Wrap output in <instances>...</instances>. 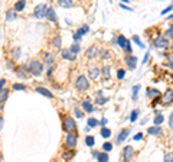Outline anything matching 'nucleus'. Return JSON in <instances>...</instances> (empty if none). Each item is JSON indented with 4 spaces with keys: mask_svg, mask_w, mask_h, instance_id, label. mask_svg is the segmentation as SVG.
Masks as SVG:
<instances>
[{
    "mask_svg": "<svg viewBox=\"0 0 173 162\" xmlns=\"http://www.w3.org/2000/svg\"><path fill=\"white\" fill-rule=\"evenodd\" d=\"M124 49H126L127 52H131V43H130V41H127V42H126V45H124Z\"/></svg>",
    "mask_w": 173,
    "mask_h": 162,
    "instance_id": "obj_40",
    "label": "nucleus"
},
{
    "mask_svg": "<svg viewBox=\"0 0 173 162\" xmlns=\"http://www.w3.org/2000/svg\"><path fill=\"white\" fill-rule=\"evenodd\" d=\"M46 10H48L46 4H38L35 7V16L36 18H46Z\"/></svg>",
    "mask_w": 173,
    "mask_h": 162,
    "instance_id": "obj_7",
    "label": "nucleus"
},
{
    "mask_svg": "<svg viewBox=\"0 0 173 162\" xmlns=\"http://www.w3.org/2000/svg\"><path fill=\"white\" fill-rule=\"evenodd\" d=\"M46 18H48L49 21L56 22V15H55V10L52 7H48V10H46Z\"/></svg>",
    "mask_w": 173,
    "mask_h": 162,
    "instance_id": "obj_14",
    "label": "nucleus"
},
{
    "mask_svg": "<svg viewBox=\"0 0 173 162\" xmlns=\"http://www.w3.org/2000/svg\"><path fill=\"white\" fill-rule=\"evenodd\" d=\"M133 41H134V42L137 43V45H139L140 48H143V49H144V43H143V42L140 41V38H139V36H133Z\"/></svg>",
    "mask_w": 173,
    "mask_h": 162,
    "instance_id": "obj_30",
    "label": "nucleus"
},
{
    "mask_svg": "<svg viewBox=\"0 0 173 162\" xmlns=\"http://www.w3.org/2000/svg\"><path fill=\"white\" fill-rule=\"evenodd\" d=\"M172 7H173V6H169L167 9H164V10L162 12V15H167V12H170V10H172Z\"/></svg>",
    "mask_w": 173,
    "mask_h": 162,
    "instance_id": "obj_47",
    "label": "nucleus"
},
{
    "mask_svg": "<svg viewBox=\"0 0 173 162\" xmlns=\"http://www.w3.org/2000/svg\"><path fill=\"white\" fill-rule=\"evenodd\" d=\"M166 36H169V38H172L173 39V25L167 29V31H166Z\"/></svg>",
    "mask_w": 173,
    "mask_h": 162,
    "instance_id": "obj_35",
    "label": "nucleus"
},
{
    "mask_svg": "<svg viewBox=\"0 0 173 162\" xmlns=\"http://www.w3.org/2000/svg\"><path fill=\"white\" fill-rule=\"evenodd\" d=\"M147 58H149V54H146V56H144V59H143V65L147 62Z\"/></svg>",
    "mask_w": 173,
    "mask_h": 162,
    "instance_id": "obj_51",
    "label": "nucleus"
},
{
    "mask_svg": "<svg viewBox=\"0 0 173 162\" xmlns=\"http://www.w3.org/2000/svg\"><path fill=\"white\" fill-rule=\"evenodd\" d=\"M88 29H89V28H88L86 25H85V26H82V28H81V29H79L75 35H74V39H75V41H79V39H81V36H82L84 33L88 32Z\"/></svg>",
    "mask_w": 173,
    "mask_h": 162,
    "instance_id": "obj_12",
    "label": "nucleus"
},
{
    "mask_svg": "<svg viewBox=\"0 0 173 162\" xmlns=\"http://www.w3.org/2000/svg\"><path fill=\"white\" fill-rule=\"evenodd\" d=\"M76 129V123L75 120L72 119V117H65L64 119V130L65 132H68V133H71V132H75Z\"/></svg>",
    "mask_w": 173,
    "mask_h": 162,
    "instance_id": "obj_2",
    "label": "nucleus"
},
{
    "mask_svg": "<svg viewBox=\"0 0 173 162\" xmlns=\"http://www.w3.org/2000/svg\"><path fill=\"white\" fill-rule=\"evenodd\" d=\"M149 133H150V135H160V133H162V129L154 126V128H150V129H149Z\"/></svg>",
    "mask_w": 173,
    "mask_h": 162,
    "instance_id": "obj_23",
    "label": "nucleus"
},
{
    "mask_svg": "<svg viewBox=\"0 0 173 162\" xmlns=\"http://www.w3.org/2000/svg\"><path fill=\"white\" fill-rule=\"evenodd\" d=\"M62 56H64V59H68V61H75L76 59V55L72 54L69 49H64L62 51Z\"/></svg>",
    "mask_w": 173,
    "mask_h": 162,
    "instance_id": "obj_9",
    "label": "nucleus"
},
{
    "mask_svg": "<svg viewBox=\"0 0 173 162\" xmlns=\"http://www.w3.org/2000/svg\"><path fill=\"white\" fill-rule=\"evenodd\" d=\"M95 51H97V46H91V48L86 51V58L92 59V58L95 56Z\"/></svg>",
    "mask_w": 173,
    "mask_h": 162,
    "instance_id": "obj_17",
    "label": "nucleus"
},
{
    "mask_svg": "<svg viewBox=\"0 0 173 162\" xmlns=\"http://www.w3.org/2000/svg\"><path fill=\"white\" fill-rule=\"evenodd\" d=\"M157 94H159V91L154 90V88H149V90H147V97H154V96H157Z\"/></svg>",
    "mask_w": 173,
    "mask_h": 162,
    "instance_id": "obj_26",
    "label": "nucleus"
},
{
    "mask_svg": "<svg viewBox=\"0 0 173 162\" xmlns=\"http://www.w3.org/2000/svg\"><path fill=\"white\" fill-rule=\"evenodd\" d=\"M85 143L88 145V146H92V145H94V138H92V136H86Z\"/></svg>",
    "mask_w": 173,
    "mask_h": 162,
    "instance_id": "obj_33",
    "label": "nucleus"
},
{
    "mask_svg": "<svg viewBox=\"0 0 173 162\" xmlns=\"http://www.w3.org/2000/svg\"><path fill=\"white\" fill-rule=\"evenodd\" d=\"M29 70H31V73H32L35 77H41V74L43 73V65L41 61H32L31 65H29Z\"/></svg>",
    "mask_w": 173,
    "mask_h": 162,
    "instance_id": "obj_1",
    "label": "nucleus"
},
{
    "mask_svg": "<svg viewBox=\"0 0 173 162\" xmlns=\"http://www.w3.org/2000/svg\"><path fill=\"white\" fill-rule=\"evenodd\" d=\"M82 107L85 108L86 111H88V113H91V111H92V110H94V107H92V106H91V103H89V100H88V98H86L85 101H84V103H82Z\"/></svg>",
    "mask_w": 173,
    "mask_h": 162,
    "instance_id": "obj_20",
    "label": "nucleus"
},
{
    "mask_svg": "<svg viewBox=\"0 0 173 162\" xmlns=\"http://www.w3.org/2000/svg\"><path fill=\"white\" fill-rule=\"evenodd\" d=\"M101 96H102V93L100 91L97 98H95V103H97V104H104V103H107L108 101V98H104V97H101Z\"/></svg>",
    "mask_w": 173,
    "mask_h": 162,
    "instance_id": "obj_19",
    "label": "nucleus"
},
{
    "mask_svg": "<svg viewBox=\"0 0 173 162\" xmlns=\"http://www.w3.org/2000/svg\"><path fill=\"white\" fill-rule=\"evenodd\" d=\"M102 148H104V151H111V149H113V145H111V143H104V146H102Z\"/></svg>",
    "mask_w": 173,
    "mask_h": 162,
    "instance_id": "obj_39",
    "label": "nucleus"
},
{
    "mask_svg": "<svg viewBox=\"0 0 173 162\" xmlns=\"http://www.w3.org/2000/svg\"><path fill=\"white\" fill-rule=\"evenodd\" d=\"M154 45H156V48H159V49H167V48H169V41H167L164 36H159V38L154 41Z\"/></svg>",
    "mask_w": 173,
    "mask_h": 162,
    "instance_id": "obj_6",
    "label": "nucleus"
},
{
    "mask_svg": "<svg viewBox=\"0 0 173 162\" xmlns=\"http://www.w3.org/2000/svg\"><path fill=\"white\" fill-rule=\"evenodd\" d=\"M25 6H26V1H17L16 4H15V12H22L25 9Z\"/></svg>",
    "mask_w": 173,
    "mask_h": 162,
    "instance_id": "obj_18",
    "label": "nucleus"
},
{
    "mask_svg": "<svg viewBox=\"0 0 173 162\" xmlns=\"http://www.w3.org/2000/svg\"><path fill=\"white\" fill-rule=\"evenodd\" d=\"M126 62H127L130 70H134V68H136V64H137V58H136V56H127V58H126Z\"/></svg>",
    "mask_w": 173,
    "mask_h": 162,
    "instance_id": "obj_10",
    "label": "nucleus"
},
{
    "mask_svg": "<svg viewBox=\"0 0 173 162\" xmlns=\"http://www.w3.org/2000/svg\"><path fill=\"white\" fill-rule=\"evenodd\" d=\"M141 138H143V135H141V133H137V135L134 136V141H140Z\"/></svg>",
    "mask_w": 173,
    "mask_h": 162,
    "instance_id": "obj_48",
    "label": "nucleus"
},
{
    "mask_svg": "<svg viewBox=\"0 0 173 162\" xmlns=\"http://www.w3.org/2000/svg\"><path fill=\"white\" fill-rule=\"evenodd\" d=\"M139 90H140V86H134V88H133V100H136V98H137V93H139Z\"/></svg>",
    "mask_w": 173,
    "mask_h": 162,
    "instance_id": "obj_34",
    "label": "nucleus"
},
{
    "mask_svg": "<svg viewBox=\"0 0 173 162\" xmlns=\"http://www.w3.org/2000/svg\"><path fill=\"white\" fill-rule=\"evenodd\" d=\"M7 96H9V90H7V88L0 90V104H3V103L7 100Z\"/></svg>",
    "mask_w": 173,
    "mask_h": 162,
    "instance_id": "obj_13",
    "label": "nucleus"
},
{
    "mask_svg": "<svg viewBox=\"0 0 173 162\" xmlns=\"http://www.w3.org/2000/svg\"><path fill=\"white\" fill-rule=\"evenodd\" d=\"M69 51H71V52H72V54H78V52H79V45H72V46H71V48H69Z\"/></svg>",
    "mask_w": 173,
    "mask_h": 162,
    "instance_id": "obj_32",
    "label": "nucleus"
},
{
    "mask_svg": "<svg viewBox=\"0 0 173 162\" xmlns=\"http://www.w3.org/2000/svg\"><path fill=\"white\" fill-rule=\"evenodd\" d=\"M102 74H104L105 77L110 76V67H108V65H105V67L102 68Z\"/></svg>",
    "mask_w": 173,
    "mask_h": 162,
    "instance_id": "obj_38",
    "label": "nucleus"
},
{
    "mask_svg": "<svg viewBox=\"0 0 173 162\" xmlns=\"http://www.w3.org/2000/svg\"><path fill=\"white\" fill-rule=\"evenodd\" d=\"M3 125H4V119H3V117L0 116V130L3 129Z\"/></svg>",
    "mask_w": 173,
    "mask_h": 162,
    "instance_id": "obj_49",
    "label": "nucleus"
},
{
    "mask_svg": "<svg viewBox=\"0 0 173 162\" xmlns=\"http://www.w3.org/2000/svg\"><path fill=\"white\" fill-rule=\"evenodd\" d=\"M75 86H76V88H78V90H81V91L86 90V88H88V81H86V77L79 76L78 78H76Z\"/></svg>",
    "mask_w": 173,
    "mask_h": 162,
    "instance_id": "obj_5",
    "label": "nucleus"
},
{
    "mask_svg": "<svg viewBox=\"0 0 173 162\" xmlns=\"http://www.w3.org/2000/svg\"><path fill=\"white\" fill-rule=\"evenodd\" d=\"M169 19H173V16H169Z\"/></svg>",
    "mask_w": 173,
    "mask_h": 162,
    "instance_id": "obj_52",
    "label": "nucleus"
},
{
    "mask_svg": "<svg viewBox=\"0 0 173 162\" xmlns=\"http://www.w3.org/2000/svg\"><path fill=\"white\" fill-rule=\"evenodd\" d=\"M124 76H126V71H124V70H118V73H117V77H118L120 80H121V78H124Z\"/></svg>",
    "mask_w": 173,
    "mask_h": 162,
    "instance_id": "obj_41",
    "label": "nucleus"
},
{
    "mask_svg": "<svg viewBox=\"0 0 173 162\" xmlns=\"http://www.w3.org/2000/svg\"><path fill=\"white\" fill-rule=\"evenodd\" d=\"M76 133L75 132H71V133H68V136H66V139H65V145L68 146V148H75L76 146Z\"/></svg>",
    "mask_w": 173,
    "mask_h": 162,
    "instance_id": "obj_3",
    "label": "nucleus"
},
{
    "mask_svg": "<svg viewBox=\"0 0 173 162\" xmlns=\"http://www.w3.org/2000/svg\"><path fill=\"white\" fill-rule=\"evenodd\" d=\"M137 117H139V110H134V111L130 114V120H131V122H136Z\"/></svg>",
    "mask_w": 173,
    "mask_h": 162,
    "instance_id": "obj_28",
    "label": "nucleus"
},
{
    "mask_svg": "<svg viewBox=\"0 0 173 162\" xmlns=\"http://www.w3.org/2000/svg\"><path fill=\"white\" fill-rule=\"evenodd\" d=\"M123 158H124L126 162L133 161V158H134V149H133V146H126L123 149Z\"/></svg>",
    "mask_w": 173,
    "mask_h": 162,
    "instance_id": "obj_4",
    "label": "nucleus"
},
{
    "mask_svg": "<svg viewBox=\"0 0 173 162\" xmlns=\"http://www.w3.org/2000/svg\"><path fill=\"white\" fill-rule=\"evenodd\" d=\"M36 91L39 93V94H42V96H45V97H48V98H52L54 97V94L49 91V90H46V88H43V87H38L36 88Z\"/></svg>",
    "mask_w": 173,
    "mask_h": 162,
    "instance_id": "obj_11",
    "label": "nucleus"
},
{
    "mask_svg": "<svg viewBox=\"0 0 173 162\" xmlns=\"http://www.w3.org/2000/svg\"><path fill=\"white\" fill-rule=\"evenodd\" d=\"M169 67H170V68L173 70V56L170 58V59H169Z\"/></svg>",
    "mask_w": 173,
    "mask_h": 162,
    "instance_id": "obj_50",
    "label": "nucleus"
},
{
    "mask_svg": "<svg viewBox=\"0 0 173 162\" xmlns=\"http://www.w3.org/2000/svg\"><path fill=\"white\" fill-rule=\"evenodd\" d=\"M13 88H15V90H25L26 87L23 86V84H15V86H13Z\"/></svg>",
    "mask_w": 173,
    "mask_h": 162,
    "instance_id": "obj_42",
    "label": "nucleus"
},
{
    "mask_svg": "<svg viewBox=\"0 0 173 162\" xmlns=\"http://www.w3.org/2000/svg\"><path fill=\"white\" fill-rule=\"evenodd\" d=\"M169 125H170V129L173 130V113L170 114V119H169Z\"/></svg>",
    "mask_w": 173,
    "mask_h": 162,
    "instance_id": "obj_45",
    "label": "nucleus"
},
{
    "mask_svg": "<svg viewBox=\"0 0 173 162\" xmlns=\"http://www.w3.org/2000/svg\"><path fill=\"white\" fill-rule=\"evenodd\" d=\"M15 18H16V12H15V10H9V12H7V15H6V19H7V21H13Z\"/></svg>",
    "mask_w": 173,
    "mask_h": 162,
    "instance_id": "obj_25",
    "label": "nucleus"
},
{
    "mask_svg": "<svg viewBox=\"0 0 173 162\" xmlns=\"http://www.w3.org/2000/svg\"><path fill=\"white\" fill-rule=\"evenodd\" d=\"M164 162H173V153H167L164 156Z\"/></svg>",
    "mask_w": 173,
    "mask_h": 162,
    "instance_id": "obj_37",
    "label": "nucleus"
},
{
    "mask_svg": "<svg viewBox=\"0 0 173 162\" xmlns=\"http://www.w3.org/2000/svg\"><path fill=\"white\" fill-rule=\"evenodd\" d=\"M59 4L62 7H71L72 6V0H59Z\"/></svg>",
    "mask_w": 173,
    "mask_h": 162,
    "instance_id": "obj_21",
    "label": "nucleus"
},
{
    "mask_svg": "<svg viewBox=\"0 0 173 162\" xmlns=\"http://www.w3.org/2000/svg\"><path fill=\"white\" fill-rule=\"evenodd\" d=\"M54 43L56 45V46H59V45H61V38H59V36H56V38L54 39Z\"/></svg>",
    "mask_w": 173,
    "mask_h": 162,
    "instance_id": "obj_43",
    "label": "nucleus"
},
{
    "mask_svg": "<svg viewBox=\"0 0 173 162\" xmlns=\"http://www.w3.org/2000/svg\"><path fill=\"white\" fill-rule=\"evenodd\" d=\"M88 74H89V77H91L92 80H95V78H98V76H100V71H98L97 67H91Z\"/></svg>",
    "mask_w": 173,
    "mask_h": 162,
    "instance_id": "obj_16",
    "label": "nucleus"
},
{
    "mask_svg": "<svg viewBox=\"0 0 173 162\" xmlns=\"http://www.w3.org/2000/svg\"><path fill=\"white\" fill-rule=\"evenodd\" d=\"M98 162H107L108 161V155L104 152V153H98Z\"/></svg>",
    "mask_w": 173,
    "mask_h": 162,
    "instance_id": "obj_22",
    "label": "nucleus"
},
{
    "mask_svg": "<svg viewBox=\"0 0 173 162\" xmlns=\"http://www.w3.org/2000/svg\"><path fill=\"white\" fill-rule=\"evenodd\" d=\"M75 114H76V117H82V111H81V110H78V108L75 110Z\"/></svg>",
    "mask_w": 173,
    "mask_h": 162,
    "instance_id": "obj_46",
    "label": "nucleus"
},
{
    "mask_svg": "<svg viewBox=\"0 0 173 162\" xmlns=\"http://www.w3.org/2000/svg\"><path fill=\"white\" fill-rule=\"evenodd\" d=\"M98 125V122L95 119H92V117H91V119H88V128H89V129H91V128H94V126H97Z\"/></svg>",
    "mask_w": 173,
    "mask_h": 162,
    "instance_id": "obj_29",
    "label": "nucleus"
},
{
    "mask_svg": "<svg viewBox=\"0 0 173 162\" xmlns=\"http://www.w3.org/2000/svg\"><path fill=\"white\" fill-rule=\"evenodd\" d=\"M4 86H6V80H4V78H1V80H0V90H3Z\"/></svg>",
    "mask_w": 173,
    "mask_h": 162,
    "instance_id": "obj_44",
    "label": "nucleus"
},
{
    "mask_svg": "<svg viewBox=\"0 0 173 162\" xmlns=\"http://www.w3.org/2000/svg\"><path fill=\"white\" fill-rule=\"evenodd\" d=\"M163 116L162 114H159V116H156V117H154V125H162L163 123Z\"/></svg>",
    "mask_w": 173,
    "mask_h": 162,
    "instance_id": "obj_31",
    "label": "nucleus"
},
{
    "mask_svg": "<svg viewBox=\"0 0 173 162\" xmlns=\"http://www.w3.org/2000/svg\"><path fill=\"white\" fill-rule=\"evenodd\" d=\"M126 42H127V39H126L124 36H118V39H117V43H118V45L121 46V48H124Z\"/></svg>",
    "mask_w": 173,
    "mask_h": 162,
    "instance_id": "obj_27",
    "label": "nucleus"
},
{
    "mask_svg": "<svg viewBox=\"0 0 173 162\" xmlns=\"http://www.w3.org/2000/svg\"><path fill=\"white\" fill-rule=\"evenodd\" d=\"M20 56V49L19 48H15L13 49V58H19Z\"/></svg>",
    "mask_w": 173,
    "mask_h": 162,
    "instance_id": "obj_36",
    "label": "nucleus"
},
{
    "mask_svg": "<svg viewBox=\"0 0 173 162\" xmlns=\"http://www.w3.org/2000/svg\"><path fill=\"white\" fill-rule=\"evenodd\" d=\"M163 103L164 104H170V103H173V91L172 90H167L166 91V94H163Z\"/></svg>",
    "mask_w": 173,
    "mask_h": 162,
    "instance_id": "obj_8",
    "label": "nucleus"
},
{
    "mask_svg": "<svg viewBox=\"0 0 173 162\" xmlns=\"http://www.w3.org/2000/svg\"><path fill=\"white\" fill-rule=\"evenodd\" d=\"M129 133H130V130H129V129H124V130H123V132H121V133L118 135V138H117V142H118V143L124 142V141H126V138L129 136Z\"/></svg>",
    "mask_w": 173,
    "mask_h": 162,
    "instance_id": "obj_15",
    "label": "nucleus"
},
{
    "mask_svg": "<svg viewBox=\"0 0 173 162\" xmlns=\"http://www.w3.org/2000/svg\"><path fill=\"white\" fill-rule=\"evenodd\" d=\"M101 136H102V138H110V136H111V130L107 129V128L101 129Z\"/></svg>",
    "mask_w": 173,
    "mask_h": 162,
    "instance_id": "obj_24",
    "label": "nucleus"
}]
</instances>
